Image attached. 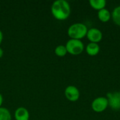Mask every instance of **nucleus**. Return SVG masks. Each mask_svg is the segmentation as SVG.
I'll return each instance as SVG.
<instances>
[{"instance_id":"f257e3e1","label":"nucleus","mask_w":120,"mask_h":120,"mask_svg":"<svg viewBox=\"0 0 120 120\" xmlns=\"http://www.w3.org/2000/svg\"><path fill=\"white\" fill-rule=\"evenodd\" d=\"M51 12L55 19L65 20L70 15L71 7L70 4L65 0H56L51 5Z\"/></svg>"},{"instance_id":"f03ea898","label":"nucleus","mask_w":120,"mask_h":120,"mask_svg":"<svg viewBox=\"0 0 120 120\" xmlns=\"http://www.w3.org/2000/svg\"><path fill=\"white\" fill-rule=\"evenodd\" d=\"M87 26L82 22H76L71 25L68 29V35L70 39L82 40L86 36Z\"/></svg>"},{"instance_id":"7ed1b4c3","label":"nucleus","mask_w":120,"mask_h":120,"mask_svg":"<svg viewBox=\"0 0 120 120\" xmlns=\"http://www.w3.org/2000/svg\"><path fill=\"white\" fill-rule=\"evenodd\" d=\"M65 46L66 47L68 53H70L72 56H77L81 54L85 49L82 41L78 39H70L66 42Z\"/></svg>"},{"instance_id":"20e7f679","label":"nucleus","mask_w":120,"mask_h":120,"mask_svg":"<svg viewBox=\"0 0 120 120\" xmlns=\"http://www.w3.org/2000/svg\"><path fill=\"white\" fill-rule=\"evenodd\" d=\"M108 107H109L108 101L107 98L104 96L97 97L91 103L92 110L97 113H101L104 112Z\"/></svg>"},{"instance_id":"39448f33","label":"nucleus","mask_w":120,"mask_h":120,"mask_svg":"<svg viewBox=\"0 0 120 120\" xmlns=\"http://www.w3.org/2000/svg\"><path fill=\"white\" fill-rule=\"evenodd\" d=\"M109 107L114 110H120V91L110 92L106 96Z\"/></svg>"},{"instance_id":"423d86ee","label":"nucleus","mask_w":120,"mask_h":120,"mask_svg":"<svg viewBox=\"0 0 120 120\" xmlns=\"http://www.w3.org/2000/svg\"><path fill=\"white\" fill-rule=\"evenodd\" d=\"M65 98L70 102H76L79 99L80 91L77 87L73 85L68 86L64 91Z\"/></svg>"},{"instance_id":"0eeeda50","label":"nucleus","mask_w":120,"mask_h":120,"mask_svg":"<svg viewBox=\"0 0 120 120\" xmlns=\"http://www.w3.org/2000/svg\"><path fill=\"white\" fill-rule=\"evenodd\" d=\"M86 37L90 42L98 44L102 41L103 35L102 32L99 29L96 27H92L88 29V32Z\"/></svg>"},{"instance_id":"6e6552de","label":"nucleus","mask_w":120,"mask_h":120,"mask_svg":"<svg viewBox=\"0 0 120 120\" xmlns=\"http://www.w3.org/2000/svg\"><path fill=\"white\" fill-rule=\"evenodd\" d=\"M14 118L15 120H29L30 112L25 107H19L14 112Z\"/></svg>"},{"instance_id":"1a4fd4ad","label":"nucleus","mask_w":120,"mask_h":120,"mask_svg":"<svg viewBox=\"0 0 120 120\" xmlns=\"http://www.w3.org/2000/svg\"><path fill=\"white\" fill-rule=\"evenodd\" d=\"M100 46L98 44L89 42L85 47V51L86 53L90 56H96L100 52Z\"/></svg>"},{"instance_id":"9d476101","label":"nucleus","mask_w":120,"mask_h":120,"mask_svg":"<svg viewBox=\"0 0 120 120\" xmlns=\"http://www.w3.org/2000/svg\"><path fill=\"white\" fill-rule=\"evenodd\" d=\"M97 16H98V20L101 22H104V23L105 22H108L112 18L111 13L106 8H103L102 10L98 11V13H97Z\"/></svg>"},{"instance_id":"9b49d317","label":"nucleus","mask_w":120,"mask_h":120,"mask_svg":"<svg viewBox=\"0 0 120 120\" xmlns=\"http://www.w3.org/2000/svg\"><path fill=\"white\" fill-rule=\"evenodd\" d=\"M107 2L105 0H90L89 5L90 6L96 11H100L103 8H105Z\"/></svg>"},{"instance_id":"f8f14e48","label":"nucleus","mask_w":120,"mask_h":120,"mask_svg":"<svg viewBox=\"0 0 120 120\" xmlns=\"http://www.w3.org/2000/svg\"><path fill=\"white\" fill-rule=\"evenodd\" d=\"M111 16H112V20L113 22L120 27V5L116 6L112 11L111 13Z\"/></svg>"},{"instance_id":"ddd939ff","label":"nucleus","mask_w":120,"mask_h":120,"mask_svg":"<svg viewBox=\"0 0 120 120\" xmlns=\"http://www.w3.org/2000/svg\"><path fill=\"white\" fill-rule=\"evenodd\" d=\"M0 120H12L11 114L7 108H0Z\"/></svg>"},{"instance_id":"4468645a","label":"nucleus","mask_w":120,"mask_h":120,"mask_svg":"<svg viewBox=\"0 0 120 120\" xmlns=\"http://www.w3.org/2000/svg\"><path fill=\"white\" fill-rule=\"evenodd\" d=\"M54 53L58 57H64L67 55L68 51L65 45H58L56 47Z\"/></svg>"},{"instance_id":"2eb2a0df","label":"nucleus","mask_w":120,"mask_h":120,"mask_svg":"<svg viewBox=\"0 0 120 120\" xmlns=\"http://www.w3.org/2000/svg\"><path fill=\"white\" fill-rule=\"evenodd\" d=\"M3 39H4V35H3V32H1V30H0V45L3 41Z\"/></svg>"},{"instance_id":"dca6fc26","label":"nucleus","mask_w":120,"mask_h":120,"mask_svg":"<svg viewBox=\"0 0 120 120\" xmlns=\"http://www.w3.org/2000/svg\"><path fill=\"white\" fill-rule=\"evenodd\" d=\"M3 101H4L3 96L1 95V94H0V108L1 107V105H2V104H3Z\"/></svg>"},{"instance_id":"f3484780","label":"nucleus","mask_w":120,"mask_h":120,"mask_svg":"<svg viewBox=\"0 0 120 120\" xmlns=\"http://www.w3.org/2000/svg\"><path fill=\"white\" fill-rule=\"evenodd\" d=\"M3 56H4V50H3L2 48L0 46V58H2Z\"/></svg>"}]
</instances>
